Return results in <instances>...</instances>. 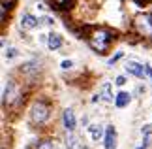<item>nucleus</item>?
Segmentation results:
<instances>
[{
    "mask_svg": "<svg viewBox=\"0 0 152 149\" xmlns=\"http://www.w3.org/2000/svg\"><path fill=\"white\" fill-rule=\"evenodd\" d=\"M113 40H115V34L111 30H107V28H96L88 36V45L98 53H105Z\"/></svg>",
    "mask_w": 152,
    "mask_h": 149,
    "instance_id": "1",
    "label": "nucleus"
},
{
    "mask_svg": "<svg viewBox=\"0 0 152 149\" xmlns=\"http://www.w3.org/2000/svg\"><path fill=\"white\" fill-rule=\"evenodd\" d=\"M133 28L139 36L152 38V15H139L133 21Z\"/></svg>",
    "mask_w": 152,
    "mask_h": 149,
    "instance_id": "2",
    "label": "nucleus"
},
{
    "mask_svg": "<svg viewBox=\"0 0 152 149\" xmlns=\"http://www.w3.org/2000/svg\"><path fill=\"white\" fill-rule=\"evenodd\" d=\"M30 119L32 123L36 125H42L49 119V106L43 104V102H36L32 106V111H30Z\"/></svg>",
    "mask_w": 152,
    "mask_h": 149,
    "instance_id": "3",
    "label": "nucleus"
},
{
    "mask_svg": "<svg viewBox=\"0 0 152 149\" xmlns=\"http://www.w3.org/2000/svg\"><path fill=\"white\" fill-rule=\"evenodd\" d=\"M103 145H105V149H116V130H115V127L105 128Z\"/></svg>",
    "mask_w": 152,
    "mask_h": 149,
    "instance_id": "4",
    "label": "nucleus"
},
{
    "mask_svg": "<svg viewBox=\"0 0 152 149\" xmlns=\"http://www.w3.org/2000/svg\"><path fill=\"white\" fill-rule=\"evenodd\" d=\"M62 121H64V128L68 132H73L75 130V115H73V110L72 108H66L62 113Z\"/></svg>",
    "mask_w": 152,
    "mask_h": 149,
    "instance_id": "5",
    "label": "nucleus"
},
{
    "mask_svg": "<svg viewBox=\"0 0 152 149\" xmlns=\"http://www.w3.org/2000/svg\"><path fill=\"white\" fill-rule=\"evenodd\" d=\"M126 72L133 74L135 77H139V79H143L145 74H147V68H145L143 64H137V62H128L126 64Z\"/></svg>",
    "mask_w": 152,
    "mask_h": 149,
    "instance_id": "6",
    "label": "nucleus"
},
{
    "mask_svg": "<svg viewBox=\"0 0 152 149\" xmlns=\"http://www.w3.org/2000/svg\"><path fill=\"white\" fill-rule=\"evenodd\" d=\"M130 100H132V94L122 91V93H118L115 96V106H116V108H126V106L130 104Z\"/></svg>",
    "mask_w": 152,
    "mask_h": 149,
    "instance_id": "7",
    "label": "nucleus"
},
{
    "mask_svg": "<svg viewBox=\"0 0 152 149\" xmlns=\"http://www.w3.org/2000/svg\"><path fill=\"white\" fill-rule=\"evenodd\" d=\"M38 23H39V19H36V17L30 15V13H25L23 19H21V27L23 28H34V27H38Z\"/></svg>",
    "mask_w": 152,
    "mask_h": 149,
    "instance_id": "8",
    "label": "nucleus"
},
{
    "mask_svg": "<svg viewBox=\"0 0 152 149\" xmlns=\"http://www.w3.org/2000/svg\"><path fill=\"white\" fill-rule=\"evenodd\" d=\"M60 45H62V38L58 36V34L51 32L49 36H47V47H49V49H53V51H55V49H58Z\"/></svg>",
    "mask_w": 152,
    "mask_h": 149,
    "instance_id": "9",
    "label": "nucleus"
},
{
    "mask_svg": "<svg viewBox=\"0 0 152 149\" xmlns=\"http://www.w3.org/2000/svg\"><path fill=\"white\" fill-rule=\"evenodd\" d=\"M13 94H15V85H13V81H8V87H6V93H4V102L8 100V102H11L13 100Z\"/></svg>",
    "mask_w": 152,
    "mask_h": 149,
    "instance_id": "10",
    "label": "nucleus"
},
{
    "mask_svg": "<svg viewBox=\"0 0 152 149\" xmlns=\"http://www.w3.org/2000/svg\"><path fill=\"white\" fill-rule=\"evenodd\" d=\"M88 130H90L92 140H94V142H98V140L102 138V127H98V125H92V127H88Z\"/></svg>",
    "mask_w": 152,
    "mask_h": 149,
    "instance_id": "11",
    "label": "nucleus"
},
{
    "mask_svg": "<svg viewBox=\"0 0 152 149\" xmlns=\"http://www.w3.org/2000/svg\"><path fill=\"white\" fill-rule=\"evenodd\" d=\"M53 2H55L60 10H69L72 4H73V0H53Z\"/></svg>",
    "mask_w": 152,
    "mask_h": 149,
    "instance_id": "12",
    "label": "nucleus"
},
{
    "mask_svg": "<svg viewBox=\"0 0 152 149\" xmlns=\"http://www.w3.org/2000/svg\"><path fill=\"white\" fill-rule=\"evenodd\" d=\"M103 98L107 100V102H113V93H111V85H109V83L103 85Z\"/></svg>",
    "mask_w": 152,
    "mask_h": 149,
    "instance_id": "13",
    "label": "nucleus"
},
{
    "mask_svg": "<svg viewBox=\"0 0 152 149\" xmlns=\"http://www.w3.org/2000/svg\"><path fill=\"white\" fill-rule=\"evenodd\" d=\"M75 142H77V140H75L73 136H72V132H69V134L66 136V147H68V149H77V144H75Z\"/></svg>",
    "mask_w": 152,
    "mask_h": 149,
    "instance_id": "14",
    "label": "nucleus"
},
{
    "mask_svg": "<svg viewBox=\"0 0 152 149\" xmlns=\"http://www.w3.org/2000/svg\"><path fill=\"white\" fill-rule=\"evenodd\" d=\"M150 132H152V125H145V127L141 128V134L145 136V138H148V136H150Z\"/></svg>",
    "mask_w": 152,
    "mask_h": 149,
    "instance_id": "15",
    "label": "nucleus"
},
{
    "mask_svg": "<svg viewBox=\"0 0 152 149\" xmlns=\"http://www.w3.org/2000/svg\"><path fill=\"white\" fill-rule=\"evenodd\" d=\"M38 149H55V145H53V142H47V140H45V142H42V144L38 145Z\"/></svg>",
    "mask_w": 152,
    "mask_h": 149,
    "instance_id": "16",
    "label": "nucleus"
},
{
    "mask_svg": "<svg viewBox=\"0 0 152 149\" xmlns=\"http://www.w3.org/2000/svg\"><path fill=\"white\" fill-rule=\"evenodd\" d=\"M147 145H148V138H143V142H141V145H137L135 149H147Z\"/></svg>",
    "mask_w": 152,
    "mask_h": 149,
    "instance_id": "17",
    "label": "nucleus"
},
{
    "mask_svg": "<svg viewBox=\"0 0 152 149\" xmlns=\"http://www.w3.org/2000/svg\"><path fill=\"white\" fill-rule=\"evenodd\" d=\"M124 83H126V77H124V76H118V77H116V85H120V87H122Z\"/></svg>",
    "mask_w": 152,
    "mask_h": 149,
    "instance_id": "18",
    "label": "nucleus"
},
{
    "mask_svg": "<svg viewBox=\"0 0 152 149\" xmlns=\"http://www.w3.org/2000/svg\"><path fill=\"white\" fill-rule=\"evenodd\" d=\"M72 66H73L72 61H64V62H62V68H64V70H68V68H72Z\"/></svg>",
    "mask_w": 152,
    "mask_h": 149,
    "instance_id": "19",
    "label": "nucleus"
},
{
    "mask_svg": "<svg viewBox=\"0 0 152 149\" xmlns=\"http://www.w3.org/2000/svg\"><path fill=\"white\" fill-rule=\"evenodd\" d=\"M17 55V51L15 49H10V51H6V57H8V59H13Z\"/></svg>",
    "mask_w": 152,
    "mask_h": 149,
    "instance_id": "20",
    "label": "nucleus"
},
{
    "mask_svg": "<svg viewBox=\"0 0 152 149\" xmlns=\"http://www.w3.org/2000/svg\"><path fill=\"white\" fill-rule=\"evenodd\" d=\"M145 68H147V74H148V77L152 79V66H150V64H145Z\"/></svg>",
    "mask_w": 152,
    "mask_h": 149,
    "instance_id": "21",
    "label": "nucleus"
},
{
    "mask_svg": "<svg viewBox=\"0 0 152 149\" xmlns=\"http://www.w3.org/2000/svg\"><path fill=\"white\" fill-rule=\"evenodd\" d=\"M2 149H4V147H2Z\"/></svg>",
    "mask_w": 152,
    "mask_h": 149,
    "instance_id": "22",
    "label": "nucleus"
}]
</instances>
